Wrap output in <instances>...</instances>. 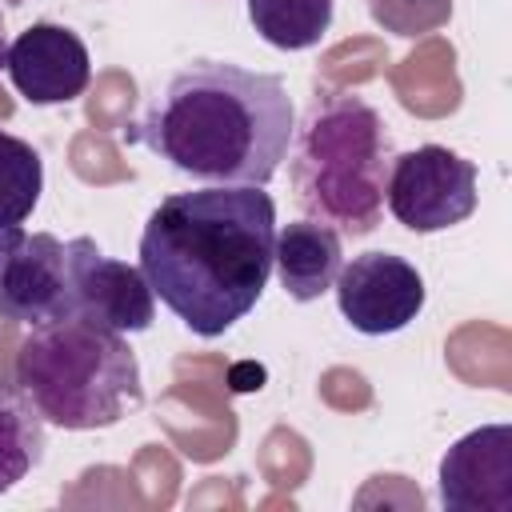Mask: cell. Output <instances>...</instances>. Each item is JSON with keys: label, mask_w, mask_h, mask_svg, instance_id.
I'll return each instance as SVG.
<instances>
[{"label": "cell", "mask_w": 512, "mask_h": 512, "mask_svg": "<svg viewBox=\"0 0 512 512\" xmlns=\"http://www.w3.org/2000/svg\"><path fill=\"white\" fill-rule=\"evenodd\" d=\"M72 316H84L112 332H148L156 320V296L136 264L104 256L92 236H72L68 244Z\"/></svg>", "instance_id": "obj_7"}, {"label": "cell", "mask_w": 512, "mask_h": 512, "mask_svg": "<svg viewBox=\"0 0 512 512\" xmlns=\"http://www.w3.org/2000/svg\"><path fill=\"white\" fill-rule=\"evenodd\" d=\"M384 204L416 236L464 224L476 212V164L444 144H420L392 156Z\"/></svg>", "instance_id": "obj_5"}, {"label": "cell", "mask_w": 512, "mask_h": 512, "mask_svg": "<svg viewBox=\"0 0 512 512\" xmlns=\"http://www.w3.org/2000/svg\"><path fill=\"white\" fill-rule=\"evenodd\" d=\"M292 128L284 76L232 60H192L172 72L128 136L200 184L264 188L288 156Z\"/></svg>", "instance_id": "obj_2"}, {"label": "cell", "mask_w": 512, "mask_h": 512, "mask_svg": "<svg viewBox=\"0 0 512 512\" xmlns=\"http://www.w3.org/2000/svg\"><path fill=\"white\" fill-rule=\"evenodd\" d=\"M44 416L32 408V400L0 380V492L16 488L40 460H44Z\"/></svg>", "instance_id": "obj_12"}, {"label": "cell", "mask_w": 512, "mask_h": 512, "mask_svg": "<svg viewBox=\"0 0 512 512\" xmlns=\"http://www.w3.org/2000/svg\"><path fill=\"white\" fill-rule=\"evenodd\" d=\"M448 512H512V424H484L460 436L436 472Z\"/></svg>", "instance_id": "obj_9"}, {"label": "cell", "mask_w": 512, "mask_h": 512, "mask_svg": "<svg viewBox=\"0 0 512 512\" xmlns=\"http://www.w3.org/2000/svg\"><path fill=\"white\" fill-rule=\"evenodd\" d=\"M396 144L384 116L356 92L324 88L308 100L288 140L292 196L308 220L340 236H368L384 220Z\"/></svg>", "instance_id": "obj_3"}, {"label": "cell", "mask_w": 512, "mask_h": 512, "mask_svg": "<svg viewBox=\"0 0 512 512\" xmlns=\"http://www.w3.org/2000/svg\"><path fill=\"white\" fill-rule=\"evenodd\" d=\"M0 256H4V232H0Z\"/></svg>", "instance_id": "obj_17"}, {"label": "cell", "mask_w": 512, "mask_h": 512, "mask_svg": "<svg viewBox=\"0 0 512 512\" xmlns=\"http://www.w3.org/2000/svg\"><path fill=\"white\" fill-rule=\"evenodd\" d=\"M4 72L28 104H68L88 88L92 60L72 28L40 20L8 44Z\"/></svg>", "instance_id": "obj_10"}, {"label": "cell", "mask_w": 512, "mask_h": 512, "mask_svg": "<svg viewBox=\"0 0 512 512\" xmlns=\"http://www.w3.org/2000/svg\"><path fill=\"white\" fill-rule=\"evenodd\" d=\"M16 388L44 424L64 432L112 428L144 404L140 360L128 340L84 316L32 324L16 348Z\"/></svg>", "instance_id": "obj_4"}, {"label": "cell", "mask_w": 512, "mask_h": 512, "mask_svg": "<svg viewBox=\"0 0 512 512\" xmlns=\"http://www.w3.org/2000/svg\"><path fill=\"white\" fill-rule=\"evenodd\" d=\"M44 192V160L40 152L0 128V232L20 228Z\"/></svg>", "instance_id": "obj_14"}, {"label": "cell", "mask_w": 512, "mask_h": 512, "mask_svg": "<svg viewBox=\"0 0 512 512\" xmlns=\"http://www.w3.org/2000/svg\"><path fill=\"white\" fill-rule=\"evenodd\" d=\"M256 36L284 52H304L332 28V0H248Z\"/></svg>", "instance_id": "obj_13"}, {"label": "cell", "mask_w": 512, "mask_h": 512, "mask_svg": "<svg viewBox=\"0 0 512 512\" xmlns=\"http://www.w3.org/2000/svg\"><path fill=\"white\" fill-rule=\"evenodd\" d=\"M0 316L16 324H44L72 316L68 248L52 232H4L0 256Z\"/></svg>", "instance_id": "obj_8"}, {"label": "cell", "mask_w": 512, "mask_h": 512, "mask_svg": "<svg viewBox=\"0 0 512 512\" xmlns=\"http://www.w3.org/2000/svg\"><path fill=\"white\" fill-rule=\"evenodd\" d=\"M340 316L364 336H392L424 312V276L396 252H360L336 276Z\"/></svg>", "instance_id": "obj_6"}, {"label": "cell", "mask_w": 512, "mask_h": 512, "mask_svg": "<svg viewBox=\"0 0 512 512\" xmlns=\"http://www.w3.org/2000/svg\"><path fill=\"white\" fill-rule=\"evenodd\" d=\"M368 12L384 32L416 40L452 20V0H368Z\"/></svg>", "instance_id": "obj_15"}, {"label": "cell", "mask_w": 512, "mask_h": 512, "mask_svg": "<svg viewBox=\"0 0 512 512\" xmlns=\"http://www.w3.org/2000/svg\"><path fill=\"white\" fill-rule=\"evenodd\" d=\"M8 28H4V12H0V72H4V64H8Z\"/></svg>", "instance_id": "obj_16"}, {"label": "cell", "mask_w": 512, "mask_h": 512, "mask_svg": "<svg viewBox=\"0 0 512 512\" xmlns=\"http://www.w3.org/2000/svg\"><path fill=\"white\" fill-rule=\"evenodd\" d=\"M344 264V248H340V232L320 224V220H292L284 228H276V244H272V268L280 276V288L296 300V304H312L320 300Z\"/></svg>", "instance_id": "obj_11"}, {"label": "cell", "mask_w": 512, "mask_h": 512, "mask_svg": "<svg viewBox=\"0 0 512 512\" xmlns=\"http://www.w3.org/2000/svg\"><path fill=\"white\" fill-rule=\"evenodd\" d=\"M276 204L252 184H204L164 196L140 232L152 296L196 336H224L272 276Z\"/></svg>", "instance_id": "obj_1"}]
</instances>
